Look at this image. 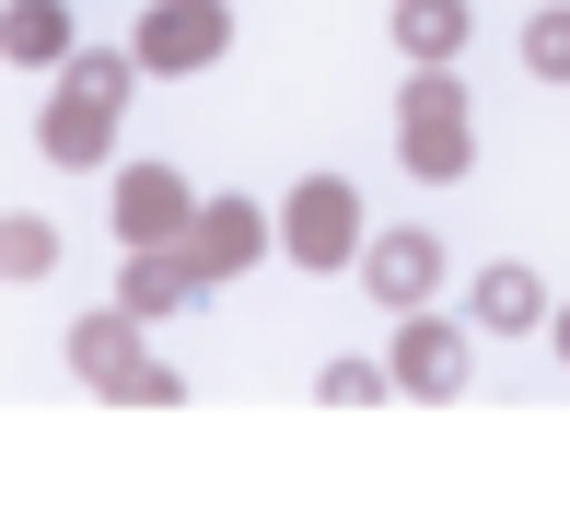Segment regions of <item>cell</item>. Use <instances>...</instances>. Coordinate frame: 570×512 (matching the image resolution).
I'll return each instance as SVG.
<instances>
[{"label":"cell","mask_w":570,"mask_h":512,"mask_svg":"<svg viewBox=\"0 0 570 512\" xmlns=\"http://www.w3.org/2000/svg\"><path fill=\"white\" fill-rule=\"evenodd\" d=\"M407 36H420V47H454V0H407Z\"/></svg>","instance_id":"7a4b0ae2"},{"label":"cell","mask_w":570,"mask_h":512,"mask_svg":"<svg viewBox=\"0 0 570 512\" xmlns=\"http://www.w3.org/2000/svg\"><path fill=\"white\" fill-rule=\"evenodd\" d=\"M524 315H535V279L501 268V279H489V326H524Z\"/></svg>","instance_id":"6da1fadb"},{"label":"cell","mask_w":570,"mask_h":512,"mask_svg":"<svg viewBox=\"0 0 570 512\" xmlns=\"http://www.w3.org/2000/svg\"><path fill=\"white\" fill-rule=\"evenodd\" d=\"M420 268H431L420 245H384V268H373V279H384V303H407V279H420Z\"/></svg>","instance_id":"3957f363"}]
</instances>
